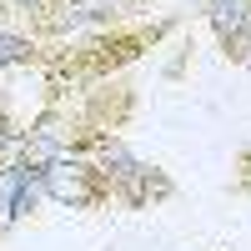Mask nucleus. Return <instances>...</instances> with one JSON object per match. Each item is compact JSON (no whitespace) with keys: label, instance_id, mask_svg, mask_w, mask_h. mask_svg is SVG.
Returning a JSON list of instances; mask_svg holds the SVG:
<instances>
[{"label":"nucleus","instance_id":"f257e3e1","mask_svg":"<svg viewBox=\"0 0 251 251\" xmlns=\"http://www.w3.org/2000/svg\"><path fill=\"white\" fill-rule=\"evenodd\" d=\"M141 96L126 75H111L100 86L50 96L25 126H20V156L55 161V156H100L106 146L126 141V126L136 121Z\"/></svg>","mask_w":251,"mask_h":251},{"label":"nucleus","instance_id":"f03ea898","mask_svg":"<svg viewBox=\"0 0 251 251\" xmlns=\"http://www.w3.org/2000/svg\"><path fill=\"white\" fill-rule=\"evenodd\" d=\"M171 30H176V20H151V25H126V20H121V25L86 30V35H75V40H60V46L50 50V60L40 66V71H46V100L121 75L136 55L156 50Z\"/></svg>","mask_w":251,"mask_h":251},{"label":"nucleus","instance_id":"7ed1b4c3","mask_svg":"<svg viewBox=\"0 0 251 251\" xmlns=\"http://www.w3.org/2000/svg\"><path fill=\"white\" fill-rule=\"evenodd\" d=\"M100 171L111 181V206H126V211H156V206L176 201V176L166 166L146 161L131 151V141H116L96 156Z\"/></svg>","mask_w":251,"mask_h":251},{"label":"nucleus","instance_id":"20e7f679","mask_svg":"<svg viewBox=\"0 0 251 251\" xmlns=\"http://www.w3.org/2000/svg\"><path fill=\"white\" fill-rule=\"evenodd\" d=\"M35 181L40 196L55 206H71V211H111V181L100 171L96 156H55V161H35Z\"/></svg>","mask_w":251,"mask_h":251},{"label":"nucleus","instance_id":"39448f33","mask_svg":"<svg viewBox=\"0 0 251 251\" xmlns=\"http://www.w3.org/2000/svg\"><path fill=\"white\" fill-rule=\"evenodd\" d=\"M40 201L46 196H40V181H35V161L15 156V161L0 166V226H5V231L20 226Z\"/></svg>","mask_w":251,"mask_h":251},{"label":"nucleus","instance_id":"423d86ee","mask_svg":"<svg viewBox=\"0 0 251 251\" xmlns=\"http://www.w3.org/2000/svg\"><path fill=\"white\" fill-rule=\"evenodd\" d=\"M55 46H46V40H35L30 30L10 25V20H0V71H40L50 60Z\"/></svg>","mask_w":251,"mask_h":251},{"label":"nucleus","instance_id":"0eeeda50","mask_svg":"<svg viewBox=\"0 0 251 251\" xmlns=\"http://www.w3.org/2000/svg\"><path fill=\"white\" fill-rule=\"evenodd\" d=\"M66 5H75V0H0V20H10V25L30 30L40 40V25H46L55 10H66Z\"/></svg>","mask_w":251,"mask_h":251},{"label":"nucleus","instance_id":"6e6552de","mask_svg":"<svg viewBox=\"0 0 251 251\" xmlns=\"http://www.w3.org/2000/svg\"><path fill=\"white\" fill-rule=\"evenodd\" d=\"M226 191H231L236 201H251V141L236 146V156H231V181H226Z\"/></svg>","mask_w":251,"mask_h":251},{"label":"nucleus","instance_id":"1a4fd4ad","mask_svg":"<svg viewBox=\"0 0 251 251\" xmlns=\"http://www.w3.org/2000/svg\"><path fill=\"white\" fill-rule=\"evenodd\" d=\"M141 5H146V0H121V10H126V15H136Z\"/></svg>","mask_w":251,"mask_h":251},{"label":"nucleus","instance_id":"9d476101","mask_svg":"<svg viewBox=\"0 0 251 251\" xmlns=\"http://www.w3.org/2000/svg\"><path fill=\"white\" fill-rule=\"evenodd\" d=\"M0 116H10V96H0Z\"/></svg>","mask_w":251,"mask_h":251},{"label":"nucleus","instance_id":"9b49d317","mask_svg":"<svg viewBox=\"0 0 251 251\" xmlns=\"http://www.w3.org/2000/svg\"><path fill=\"white\" fill-rule=\"evenodd\" d=\"M0 241H5V226H0Z\"/></svg>","mask_w":251,"mask_h":251}]
</instances>
